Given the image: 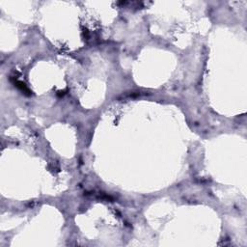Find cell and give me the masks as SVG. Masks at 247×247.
<instances>
[{"label":"cell","instance_id":"obj_1","mask_svg":"<svg viewBox=\"0 0 247 247\" xmlns=\"http://www.w3.org/2000/svg\"><path fill=\"white\" fill-rule=\"evenodd\" d=\"M15 86H16L18 88L21 89V90L23 92V93H25V94L27 93L28 95H30V91L27 89V87L25 86L24 83H22V82H21V81H18V80H16V81H15Z\"/></svg>","mask_w":247,"mask_h":247}]
</instances>
